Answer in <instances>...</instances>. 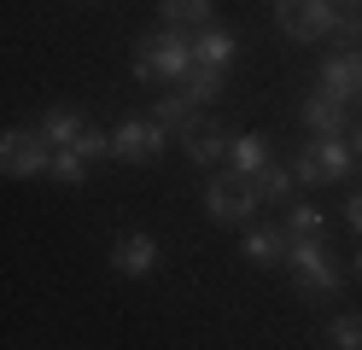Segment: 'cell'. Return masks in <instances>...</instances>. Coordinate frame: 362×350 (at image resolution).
<instances>
[{"label": "cell", "mask_w": 362, "mask_h": 350, "mask_svg": "<svg viewBox=\"0 0 362 350\" xmlns=\"http://www.w3.org/2000/svg\"><path fill=\"white\" fill-rule=\"evenodd\" d=\"M187 64H193V41L181 35V30H158V35H141L134 41V59H129V70H134V82H181L187 76Z\"/></svg>", "instance_id": "6da1fadb"}, {"label": "cell", "mask_w": 362, "mask_h": 350, "mask_svg": "<svg viewBox=\"0 0 362 350\" xmlns=\"http://www.w3.org/2000/svg\"><path fill=\"white\" fill-rule=\"evenodd\" d=\"M356 170V152L345 146L339 134H315L310 146L298 152V163H292V181H304V187H322V181H345Z\"/></svg>", "instance_id": "7a4b0ae2"}, {"label": "cell", "mask_w": 362, "mask_h": 350, "mask_svg": "<svg viewBox=\"0 0 362 350\" xmlns=\"http://www.w3.org/2000/svg\"><path fill=\"white\" fill-rule=\"evenodd\" d=\"M286 269H292V286L304 298H333L339 292V269L327 263L322 240H286Z\"/></svg>", "instance_id": "3957f363"}, {"label": "cell", "mask_w": 362, "mask_h": 350, "mask_svg": "<svg viewBox=\"0 0 362 350\" xmlns=\"http://www.w3.org/2000/svg\"><path fill=\"white\" fill-rule=\"evenodd\" d=\"M47 134L41 129H6L0 134V175H12V181H30V175H47Z\"/></svg>", "instance_id": "277c9868"}, {"label": "cell", "mask_w": 362, "mask_h": 350, "mask_svg": "<svg viewBox=\"0 0 362 350\" xmlns=\"http://www.w3.org/2000/svg\"><path fill=\"white\" fill-rule=\"evenodd\" d=\"M252 210H257V187H252L245 170L216 175V181L205 187V216H211V222H245Z\"/></svg>", "instance_id": "5b68a950"}, {"label": "cell", "mask_w": 362, "mask_h": 350, "mask_svg": "<svg viewBox=\"0 0 362 350\" xmlns=\"http://www.w3.org/2000/svg\"><path fill=\"white\" fill-rule=\"evenodd\" d=\"M333 18H339L333 0H275V23L292 41H322L333 30Z\"/></svg>", "instance_id": "8992f818"}, {"label": "cell", "mask_w": 362, "mask_h": 350, "mask_svg": "<svg viewBox=\"0 0 362 350\" xmlns=\"http://www.w3.org/2000/svg\"><path fill=\"white\" fill-rule=\"evenodd\" d=\"M164 123H158V117H152V123H134V117H129V123H117V129H111V158H123V163H158V158H164Z\"/></svg>", "instance_id": "52a82bcc"}, {"label": "cell", "mask_w": 362, "mask_h": 350, "mask_svg": "<svg viewBox=\"0 0 362 350\" xmlns=\"http://www.w3.org/2000/svg\"><path fill=\"white\" fill-rule=\"evenodd\" d=\"M322 93H333L339 105L362 100V47H339V59L322 64Z\"/></svg>", "instance_id": "ba28073f"}, {"label": "cell", "mask_w": 362, "mask_h": 350, "mask_svg": "<svg viewBox=\"0 0 362 350\" xmlns=\"http://www.w3.org/2000/svg\"><path fill=\"white\" fill-rule=\"evenodd\" d=\"M181 152H187L193 163H205V170H216L222 152H228V134H222L216 123H187L181 129Z\"/></svg>", "instance_id": "9c48e42d"}, {"label": "cell", "mask_w": 362, "mask_h": 350, "mask_svg": "<svg viewBox=\"0 0 362 350\" xmlns=\"http://www.w3.org/2000/svg\"><path fill=\"white\" fill-rule=\"evenodd\" d=\"M158 263V240L152 233H123L117 245H111V269L117 274H146Z\"/></svg>", "instance_id": "30bf717a"}, {"label": "cell", "mask_w": 362, "mask_h": 350, "mask_svg": "<svg viewBox=\"0 0 362 350\" xmlns=\"http://www.w3.org/2000/svg\"><path fill=\"white\" fill-rule=\"evenodd\" d=\"M234 47H240V41H234L228 30H211V23H205V30L193 35V59H199V64H216V70H228V64H234Z\"/></svg>", "instance_id": "8fae6325"}, {"label": "cell", "mask_w": 362, "mask_h": 350, "mask_svg": "<svg viewBox=\"0 0 362 350\" xmlns=\"http://www.w3.org/2000/svg\"><path fill=\"white\" fill-rule=\"evenodd\" d=\"M304 123H310L315 134H339V129H345V105H339L333 93H322V88H315L310 100H304Z\"/></svg>", "instance_id": "7c38bea8"}, {"label": "cell", "mask_w": 362, "mask_h": 350, "mask_svg": "<svg viewBox=\"0 0 362 350\" xmlns=\"http://www.w3.org/2000/svg\"><path fill=\"white\" fill-rule=\"evenodd\" d=\"M245 263H257V269L286 263V233H275V228H252V233H245Z\"/></svg>", "instance_id": "4fadbf2b"}, {"label": "cell", "mask_w": 362, "mask_h": 350, "mask_svg": "<svg viewBox=\"0 0 362 350\" xmlns=\"http://www.w3.org/2000/svg\"><path fill=\"white\" fill-rule=\"evenodd\" d=\"M181 93H187V100L193 105H205V100H216V93H222V70L216 64H187V76H181Z\"/></svg>", "instance_id": "5bb4252c"}, {"label": "cell", "mask_w": 362, "mask_h": 350, "mask_svg": "<svg viewBox=\"0 0 362 350\" xmlns=\"http://www.w3.org/2000/svg\"><path fill=\"white\" fill-rule=\"evenodd\" d=\"M228 158H234V170L252 175V170H263V163H269V140H263L257 129H245V134L228 140Z\"/></svg>", "instance_id": "9a60e30c"}, {"label": "cell", "mask_w": 362, "mask_h": 350, "mask_svg": "<svg viewBox=\"0 0 362 350\" xmlns=\"http://www.w3.org/2000/svg\"><path fill=\"white\" fill-rule=\"evenodd\" d=\"M47 175H53L59 187H82V181H88V158H82L76 146H53V158H47Z\"/></svg>", "instance_id": "2e32d148"}, {"label": "cell", "mask_w": 362, "mask_h": 350, "mask_svg": "<svg viewBox=\"0 0 362 350\" xmlns=\"http://www.w3.org/2000/svg\"><path fill=\"white\" fill-rule=\"evenodd\" d=\"M88 123L76 111H47L41 117V134H47V146H76V134H82Z\"/></svg>", "instance_id": "e0dca14e"}, {"label": "cell", "mask_w": 362, "mask_h": 350, "mask_svg": "<svg viewBox=\"0 0 362 350\" xmlns=\"http://www.w3.org/2000/svg\"><path fill=\"white\" fill-rule=\"evenodd\" d=\"M216 0H158V18L164 23H211Z\"/></svg>", "instance_id": "ac0fdd59"}, {"label": "cell", "mask_w": 362, "mask_h": 350, "mask_svg": "<svg viewBox=\"0 0 362 350\" xmlns=\"http://www.w3.org/2000/svg\"><path fill=\"white\" fill-rule=\"evenodd\" d=\"M327 222H322V210L315 204H292V216H286V240H322Z\"/></svg>", "instance_id": "d6986e66"}, {"label": "cell", "mask_w": 362, "mask_h": 350, "mask_svg": "<svg viewBox=\"0 0 362 350\" xmlns=\"http://www.w3.org/2000/svg\"><path fill=\"white\" fill-rule=\"evenodd\" d=\"M252 187H257V199H286V193H292V170L263 163V170H252Z\"/></svg>", "instance_id": "ffe728a7"}, {"label": "cell", "mask_w": 362, "mask_h": 350, "mask_svg": "<svg viewBox=\"0 0 362 350\" xmlns=\"http://www.w3.org/2000/svg\"><path fill=\"white\" fill-rule=\"evenodd\" d=\"M158 123H164V129H187L193 123V100H187V93H170V100H158Z\"/></svg>", "instance_id": "44dd1931"}, {"label": "cell", "mask_w": 362, "mask_h": 350, "mask_svg": "<svg viewBox=\"0 0 362 350\" xmlns=\"http://www.w3.org/2000/svg\"><path fill=\"white\" fill-rule=\"evenodd\" d=\"M327 339H333L339 350H362V315H339V321L327 327Z\"/></svg>", "instance_id": "7402d4cb"}, {"label": "cell", "mask_w": 362, "mask_h": 350, "mask_svg": "<svg viewBox=\"0 0 362 350\" xmlns=\"http://www.w3.org/2000/svg\"><path fill=\"white\" fill-rule=\"evenodd\" d=\"M327 35H333L339 47H362V12H339Z\"/></svg>", "instance_id": "603a6c76"}, {"label": "cell", "mask_w": 362, "mask_h": 350, "mask_svg": "<svg viewBox=\"0 0 362 350\" xmlns=\"http://www.w3.org/2000/svg\"><path fill=\"white\" fill-rule=\"evenodd\" d=\"M345 222L362 233V193H351V199H345Z\"/></svg>", "instance_id": "cb8c5ba5"}, {"label": "cell", "mask_w": 362, "mask_h": 350, "mask_svg": "<svg viewBox=\"0 0 362 350\" xmlns=\"http://www.w3.org/2000/svg\"><path fill=\"white\" fill-rule=\"evenodd\" d=\"M333 6H339V12H362V0H333Z\"/></svg>", "instance_id": "d4e9b609"}, {"label": "cell", "mask_w": 362, "mask_h": 350, "mask_svg": "<svg viewBox=\"0 0 362 350\" xmlns=\"http://www.w3.org/2000/svg\"><path fill=\"white\" fill-rule=\"evenodd\" d=\"M351 152H356V158H362V129H356V134H351Z\"/></svg>", "instance_id": "484cf974"}, {"label": "cell", "mask_w": 362, "mask_h": 350, "mask_svg": "<svg viewBox=\"0 0 362 350\" xmlns=\"http://www.w3.org/2000/svg\"><path fill=\"white\" fill-rule=\"evenodd\" d=\"M356 274H362V251H356Z\"/></svg>", "instance_id": "4316f807"}]
</instances>
